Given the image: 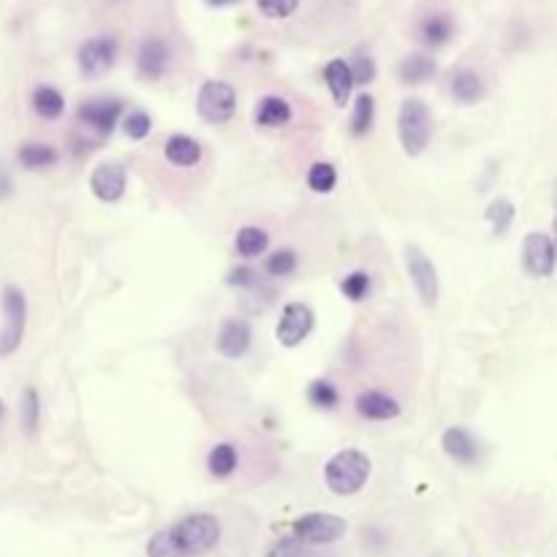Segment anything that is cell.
I'll use <instances>...</instances> for the list:
<instances>
[{
    "label": "cell",
    "mask_w": 557,
    "mask_h": 557,
    "mask_svg": "<svg viewBox=\"0 0 557 557\" xmlns=\"http://www.w3.org/2000/svg\"><path fill=\"white\" fill-rule=\"evenodd\" d=\"M397 136L405 155H422L433 139V115L422 98H405L397 112Z\"/></svg>",
    "instance_id": "3957f363"
},
{
    "label": "cell",
    "mask_w": 557,
    "mask_h": 557,
    "mask_svg": "<svg viewBox=\"0 0 557 557\" xmlns=\"http://www.w3.org/2000/svg\"><path fill=\"white\" fill-rule=\"evenodd\" d=\"M351 71H354L356 85H370L375 79V60L359 55V58L351 60Z\"/></svg>",
    "instance_id": "74e56055"
},
{
    "label": "cell",
    "mask_w": 557,
    "mask_h": 557,
    "mask_svg": "<svg viewBox=\"0 0 557 557\" xmlns=\"http://www.w3.org/2000/svg\"><path fill=\"white\" fill-rule=\"evenodd\" d=\"M405 269H408V278H411L424 308H435L438 294H441V278H438L433 259L419 245H408L405 248Z\"/></svg>",
    "instance_id": "52a82bcc"
},
{
    "label": "cell",
    "mask_w": 557,
    "mask_h": 557,
    "mask_svg": "<svg viewBox=\"0 0 557 557\" xmlns=\"http://www.w3.org/2000/svg\"><path fill=\"white\" fill-rule=\"evenodd\" d=\"M308 400L318 411H335L337 405H340V392H337V386L332 381L318 378V381H313L308 386Z\"/></svg>",
    "instance_id": "f546056e"
},
{
    "label": "cell",
    "mask_w": 557,
    "mask_h": 557,
    "mask_svg": "<svg viewBox=\"0 0 557 557\" xmlns=\"http://www.w3.org/2000/svg\"><path fill=\"white\" fill-rule=\"evenodd\" d=\"M20 424L22 433L36 435L41 424V397L33 386H25V392L20 397Z\"/></svg>",
    "instance_id": "4316f807"
},
{
    "label": "cell",
    "mask_w": 557,
    "mask_h": 557,
    "mask_svg": "<svg viewBox=\"0 0 557 557\" xmlns=\"http://www.w3.org/2000/svg\"><path fill=\"white\" fill-rule=\"evenodd\" d=\"M17 161H20L22 169H30V172H41V169H49L60 161L58 150L47 142H25V145L17 150Z\"/></svg>",
    "instance_id": "603a6c76"
},
{
    "label": "cell",
    "mask_w": 557,
    "mask_h": 557,
    "mask_svg": "<svg viewBox=\"0 0 557 557\" xmlns=\"http://www.w3.org/2000/svg\"><path fill=\"white\" fill-rule=\"evenodd\" d=\"M370 286H373V280H370V272H365V269H354V272H348L346 278L340 280V291H343V297L348 302H365L367 294H370Z\"/></svg>",
    "instance_id": "4dcf8cb0"
},
{
    "label": "cell",
    "mask_w": 557,
    "mask_h": 557,
    "mask_svg": "<svg viewBox=\"0 0 557 557\" xmlns=\"http://www.w3.org/2000/svg\"><path fill=\"white\" fill-rule=\"evenodd\" d=\"M0 310H3V327H0V359L17 354L28 329V299L25 291L17 286H3L0 291Z\"/></svg>",
    "instance_id": "277c9868"
},
{
    "label": "cell",
    "mask_w": 557,
    "mask_h": 557,
    "mask_svg": "<svg viewBox=\"0 0 557 557\" xmlns=\"http://www.w3.org/2000/svg\"><path fill=\"white\" fill-rule=\"evenodd\" d=\"M299 267V256L297 250L291 248H278L272 250L267 256V261H264V269H267L269 278H289V275H294Z\"/></svg>",
    "instance_id": "f1b7e54d"
},
{
    "label": "cell",
    "mask_w": 557,
    "mask_h": 557,
    "mask_svg": "<svg viewBox=\"0 0 557 557\" xmlns=\"http://www.w3.org/2000/svg\"><path fill=\"white\" fill-rule=\"evenodd\" d=\"M210 6H231V3H237V0H207Z\"/></svg>",
    "instance_id": "60d3db41"
},
{
    "label": "cell",
    "mask_w": 557,
    "mask_h": 557,
    "mask_svg": "<svg viewBox=\"0 0 557 557\" xmlns=\"http://www.w3.org/2000/svg\"><path fill=\"white\" fill-rule=\"evenodd\" d=\"M337 185L335 166L327 161H318L308 169V188L313 193H332Z\"/></svg>",
    "instance_id": "d6a6232c"
},
{
    "label": "cell",
    "mask_w": 557,
    "mask_h": 557,
    "mask_svg": "<svg viewBox=\"0 0 557 557\" xmlns=\"http://www.w3.org/2000/svg\"><path fill=\"white\" fill-rule=\"evenodd\" d=\"M234 248L242 259H259L269 248V234L261 226H242L234 237Z\"/></svg>",
    "instance_id": "d4e9b609"
},
{
    "label": "cell",
    "mask_w": 557,
    "mask_h": 557,
    "mask_svg": "<svg viewBox=\"0 0 557 557\" xmlns=\"http://www.w3.org/2000/svg\"><path fill=\"white\" fill-rule=\"evenodd\" d=\"M196 112L204 123L226 125L237 112V90L223 79L204 82L199 87V96H196Z\"/></svg>",
    "instance_id": "8992f818"
},
{
    "label": "cell",
    "mask_w": 557,
    "mask_h": 557,
    "mask_svg": "<svg viewBox=\"0 0 557 557\" xmlns=\"http://www.w3.org/2000/svg\"><path fill=\"white\" fill-rule=\"evenodd\" d=\"M123 131L128 139L142 142V139H147L150 131H153V117L147 115L145 109H131L128 115H123Z\"/></svg>",
    "instance_id": "836d02e7"
},
{
    "label": "cell",
    "mask_w": 557,
    "mask_h": 557,
    "mask_svg": "<svg viewBox=\"0 0 557 557\" xmlns=\"http://www.w3.org/2000/svg\"><path fill=\"white\" fill-rule=\"evenodd\" d=\"M435 71H438V63L430 55L416 52V55H408V58L400 60L397 77H400L403 85H424V82H430L435 77Z\"/></svg>",
    "instance_id": "7402d4cb"
},
{
    "label": "cell",
    "mask_w": 557,
    "mask_h": 557,
    "mask_svg": "<svg viewBox=\"0 0 557 557\" xmlns=\"http://www.w3.org/2000/svg\"><path fill=\"white\" fill-rule=\"evenodd\" d=\"M552 237H555V245H557V191H555V234H552Z\"/></svg>",
    "instance_id": "b9f144b4"
},
{
    "label": "cell",
    "mask_w": 557,
    "mask_h": 557,
    "mask_svg": "<svg viewBox=\"0 0 557 557\" xmlns=\"http://www.w3.org/2000/svg\"><path fill=\"white\" fill-rule=\"evenodd\" d=\"M14 191V180H11V174L0 166V202H6Z\"/></svg>",
    "instance_id": "ab89813d"
},
{
    "label": "cell",
    "mask_w": 557,
    "mask_h": 557,
    "mask_svg": "<svg viewBox=\"0 0 557 557\" xmlns=\"http://www.w3.org/2000/svg\"><path fill=\"white\" fill-rule=\"evenodd\" d=\"M229 286L234 289H259L261 286V275L256 269L250 267H237L229 272Z\"/></svg>",
    "instance_id": "8d00e7d4"
},
{
    "label": "cell",
    "mask_w": 557,
    "mask_h": 557,
    "mask_svg": "<svg viewBox=\"0 0 557 557\" xmlns=\"http://www.w3.org/2000/svg\"><path fill=\"white\" fill-rule=\"evenodd\" d=\"M373 462L365 452L359 449H343L329 457L324 465V481H327L329 492H335L340 498L356 495L370 481Z\"/></svg>",
    "instance_id": "6da1fadb"
},
{
    "label": "cell",
    "mask_w": 557,
    "mask_h": 557,
    "mask_svg": "<svg viewBox=\"0 0 557 557\" xmlns=\"http://www.w3.org/2000/svg\"><path fill=\"white\" fill-rule=\"evenodd\" d=\"M324 82H327L329 93L335 98V104L343 109V106L351 101V90H354V71H351V63L343 58L329 60L324 66Z\"/></svg>",
    "instance_id": "d6986e66"
},
{
    "label": "cell",
    "mask_w": 557,
    "mask_h": 557,
    "mask_svg": "<svg viewBox=\"0 0 557 557\" xmlns=\"http://www.w3.org/2000/svg\"><path fill=\"white\" fill-rule=\"evenodd\" d=\"M172 63V49L161 36H147L136 52V71L145 82H158L166 77Z\"/></svg>",
    "instance_id": "7c38bea8"
},
{
    "label": "cell",
    "mask_w": 557,
    "mask_h": 557,
    "mask_svg": "<svg viewBox=\"0 0 557 557\" xmlns=\"http://www.w3.org/2000/svg\"><path fill=\"white\" fill-rule=\"evenodd\" d=\"M30 104H33V112H36L41 120H58V117H63V112H66V98H63V93H60L58 87L52 85L36 87Z\"/></svg>",
    "instance_id": "cb8c5ba5"
},
{
    "label": "cell",
    "mask_w": 557,
    "mask_h": 557,
    "mask_svg": "<svg viewBox=\"0 0 557 557\" xmlns=\"http://www.w3.org/2000/svg\"><path fill=\"white\" fill-rule=\"evenodd\" d=\"M375 123V101L370 93H362V96L354 101V112H351V134L354 136H367L373 131Z\"/></svg>",
    "instance_id": "83f0119b"
},
{
    "label": "cell",
    "mask_w": 557,
    "mask_h": 557,
    "mask_svg": "<svg viewBox=\"0 0 557 557\" xmlns=\"http://www.w3.org/2000/svg\"><path fill=\"white\" fill-rule=\"evenodd\" d=\"M557 267L555 237L544 231H530L522 240V269L530 278H552Z\"/></svg>",
    "instance_id": "9c48e42d"
},
{
    "label": "cell",
    "mask_w": 557,
    "mask_h": 557,
    "mask_svg": "<svg viewBox=\"0 0 557 557\" xmlns=\"http://www.w3.org/2000/svg\"><path fill=\"white\" fill-rule=\"evenodd\" d=\"M117 39L115 36H93L87 39L77 52L79 74L85 79L104 77L106 71H112L117 60Z\"/></svg>",
    "instance_id": "30bf717a"
},
{
    "label": "cell",
    "mask_w": 557,
    "mask_h": 557,
    "mask_svg": "<svg viewBox=\"0 0 557 557\" xmlns=\"http://www.w3.org/2000/svg\"><path fill=\"white\" fill-rule=\"evenodd\" d=\"M449 93H452L457 104H479L481 98L487 96V82H484V77H481L476 68L462 66L449 79Z\"/></svg>",
    "instance_id": "e0dca14e"
},
{
    "label": "cell",
    "mask_w": 557,
    "mask_h": 557,
    "mask_svg": "<svg viewBox=\"0 0 557 557\" xmlns=\"http://www.w3.org/2000/svg\"><path fill=\"white\" fill-rule=\"evenodd\" d=\"M250 343H253V329L245 318H226L215 337V348L226 359H242L248 354Z\"/></svg>",
    "instance_id": "5bb4252c"
},
{
    "label": "cell",
    "mask_w": 557,
    "mask_h": 557,
    "mask_svg": "<svg viewBox=\"0 0 557 557\" xmlns=\"http://www.w3.org/2000/svg\"><path fill=\"white\" fill-rule=\"evenodd\" d=\"M164 155H166V161H169L172 166H180V169H193V166H199V161H202V145H199L193 136L174 134L166 139Z\"/></svg>",
    "instance_id": "ffe728a7"
},
{
    "label": "cell",
    "mask_w": 557,
    "mask_h": 557,
    "mask_svg": "<svg viewBox=\"0 0 557 557\" xmlns=\"http://www.w3.org/2000/svg\"><path fill=\"white\" fill-rule=\"evenodd\" d=\"M3 411H6V405H3V400H0V422H3Z\"/></svg>",
    "instance_id": "7bdbcfd3"
},
{
    "label": "cell",
    "mask_w": 557,
    "mask_h": 557,
    "mask_svg": "<svg viewBox=\"0 0 557 557\" xmlns=\"http://www.w3.org/2000/svg\"><path fill=\"white\" fill-rule=\"evenodd\" d=\"M454 30H457V25H454V17L449 11H430L416 25V39L424 47L438 49L446 47L454 39Z\"/></svg>",
    "instance_id": "9a60e30c"
},
{
    "label": "cell",
    "mask_w": 557,
    "mask_h": 557,
    "mask_svg": "<svg viewBox=\"0 0 557 557\" xmlns=\"http://www.w3.org/2000/svg\"><path fill=\"white\" fill-rule=\"evenodd\" d=\"M147 557H185V555L183 549L177 547V541L172 538V530L166 528L150 538V544H147Z\"/></svg>",
    "instance_id": "e575fe53"
},
{
    "label": "cell",
    "mask_w": 557,
    "mask_h": 557,
    "mask_svg": "<svg viewBox=\"0 0 557 557\" xmlns=\"http://www.w3.org/2000/svg\"><path fill=\"white\" fill-rule=\"evenodd\" d=\"M291 117H294L291 104L280 96H264L253 109V123L261 125V128H272V131L289 125Z\"/></svg>",
    "instance_id": "44dd1931"
},
{
    "label": "cell",
    "mask_w": 557,
    "mask_h": 557,
    "mask_svg": "<svg viewBox=\"0 0 557 557\" xmlns=\"http://www.w3.org/2000/svg\"><path fill=\"white\" fill-rule=\"evenodd\" d=\"M120 120H123V101H117V98H90V101H85L77 109L82 145L93 150L101 142H106Z\"/></svg>",
    "instance_id": "7a4b0ae2"
},
{
    "label": "cell",
    "mask_w": 557,
    "mask_h": 557,
    "mask_svg": "<svg viewBox=\"0 0 557 557\" xmlns=\"http://www.w3.org/2000/svg\"><path fill=\"white\" fill-rule=\"evenodd\" d=\"M169 530H172V538L177 541V547L183 549L185 557L204 555L221 541V522H218V517L204 514V511L188 514Z\"/></svg>",
    "instance_id": "5b68a950"
},
{
    "label": "cell",
    "mask_w": 557,
    "mask_h": 557,
    "mask_svg": "<svg viewBox=\"0 0 557 557\" xmlns=\"http://www.w3.org/2000/svg\"><path fill=\"white\" fill-rule=\"evenodd\" d=\"M348 522L337 514H327V511H313V514H302L294 522V536L302 544H335L346 536Z\"/></svg>",
    "instance_id": "ba28073f"
},
{
    "label": "cell",
    "mask_w": 557,
    "mask_h": 557,
    "mask_svg": "<svg viewBox=\"0 0 557 557\" xmlns=\"http://www.w3.org/2000/svg\"><path fill=\"white\" fill-rule=\"evenodd\" d=\"M316 327V313L305 302H289L286 308L280 310L278 329L275 337L283 348H297L302 340H308V335Z\"/></svg>",
    "instance_id": "8fae6325"
},
{
    "label": "cell",
    "mask_w": 557,
    "mask_h": 557,
    "mask_svg": "<svg viewBox=\"0 0 557 557\" xmlns=\"http://www.w3.org/2000/svg\"><path fill=\"white\" fill-rule=\"evenodd\" d=\"M125 185H128V172L117 161H104V164H98L93 169V174H90V191H93L98 202H120L125 196Z\"/></svg>",
    "instance_id": "4fadbf2b"
},
{
    "label": "cell",
    "mask_w": 557,
    "mask_h": 557,
    "mask_svg": "<svg viewBox=\"0 0 557 557\" xmlns=\"http://www.w3.org/2000/svg\"><path fill=\"white\" fill-rule=\"evenodd\" d=\"M443 443V452L449 454L454 462H460V465H476L481 457V446L479 441L473 438L471 430H465V427H449L441 438Z\"/></svg>",
    "instance_id": "ac0fdd59"
},
{
    "label": "cell",
    "mask_w": 557,
    "mask_h": 557,
    "mask_svg": "<svg viewBox=\"0 0 557 557\" xmlns=\"http://www.w3.org/2000/svg\"><path fill=\"white\" fill-rule=\"evenodd\" d=\"M256 9L267 20H289L291 14L299 9V0H256Z\"/></svg>",
    "instance_id": "d590c367"
},
{
    "label": "cell",
    "mask_w": 557,
    "mask_h": 557,
    "mask_svg": "<svg viewBox=\"0 0 557 557\" xmlns=\"http://www.w3.org/2000/svg\"><path fill=\"white\" fill-rule=\"evenodd\" d=\"M240 465V454H237V446L231 443H215L207 454V471L215 479H229L231 473L237 471Z\"/></svg>",
    "instance_id": "484cf974"
},
{
    "label": "cell",
    "mask_w": 557,
    "mask_h": 557,
    "mask_svg": "<svg viewBox=\"0 0 557 557\" xmlns=\"http://www.w3.org/2000/svg\"><path fill=\"white\" fill-rule=\"evenodd\" d=\"M354 408L362 419H367V422H389V419H397L400 411H403L394 397H389L386 392H378V389L359 392Z\"/></svg>",
    "instance_id": "2e32d148"
},
{
    "label": "cell",
    "mask_w": 557,
    "mask_h": 557,
    "mask_svg": "<svg viewBox=\"0 0 557 557\" xmlns=\"http://www.w3.org/2000/svg\"><path fill=\"white\" fill-rule=\"evenodd\" d=\"M269 557H302V541H299L297 536L283 538L278 547L272 549V555Z\"/></svg>",
    "instance_id": "f35d334b"
},
{
    "label": "cell",
    "mask_w": 557,
    "mask_h": 557,
    "mask_svg": "<svg viewBox=\"0 0 557 557\" xmlns=\"http://www.w3.org/2000/svg\"><path fill=\"white\" fill-rule=\"evenodd\" d=\"M514 215H517V210H514V204H511L509 199H495V202L487 207V221H490L492 226V234H495V237L506 234L511 223H514Z\"/></svg>",
    "instance_id": "1f68e13d"
}]
</instances>
